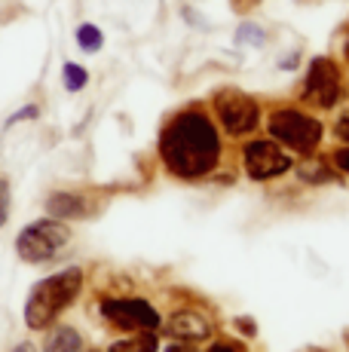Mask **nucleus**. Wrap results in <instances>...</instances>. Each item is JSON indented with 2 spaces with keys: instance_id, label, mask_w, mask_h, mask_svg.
<instances>
[{
  "instance_id": "1",
  "label": "nucleus",
  "mask_w": 349,
  "mask_h": 352,
  "mask_svg": "<svg viewBox=\"0 0 349 352\" xmlns=\"http://www.w3.org/2000/svg\"><path fill=\"white\" fill-rule=\"evenodd\" d=\"M159 157L166 168L178 178H203L221 160L218 129L205 113L184 111L163 129L159 138Z\"/></svg>"
},
{
  "instance_id": "2",
  "label": "nucleus",
  "mask_w": 349,
  "mask_h": 352,
  "mask_svg": "<svg viewBox=\"0 0 349 352\" xmlns=\"http://www.w3.org/2000/svg\"><path fill=\"white\" fill-rule=\"evenodd\" d=\"M80 288H83V273L80 270H62V273L37 282L28 303H25V322H28V328L43 331L46 324H52L65 307H71L77 300Z\"/></svg>"
},
{
  "instance_id": "3",
  "label": "nucleus",
  "mask_w": 349,
  "mask_h": 352,
  "mask_svg": "<svg viewBox=\"0 0 349 352\" xmlns=\"http://www.w3.org/2000/svg\"><path fill=\"white\" fill-rule=\"evenodd\" d=\"M71 242V230L62 224L58 218H43L34 221L31 227H25L16 239V252L22 261L28 263H40V261H49L62 252L65 245Z\"/></svg>"
},
{
  "instance_id": "4",
  "label": "nucleus",
  "mask_w": 349,
  "mask_h": 352,
  "mask_svg": "<svg viewBox=\"0 0 349 352\" xmlns=\"http://www.w3.org/2000/svg\"><path fill=\"white\" fill-rule=\"evenodd\" d=\"M270 135L279 144L291 147L297 153H313L322 141V123L313 117H306L304 111L294 107H282L270 117Z\"/></svg>"
},
{
  "instance_id": "5",
  "label": "nucleus",
  "mask_w": 349,
  "mask_h": 352,
  "mask_svg": "<svg viewBox=\"0 0 349 352\" xmlns=\"http://www.w3.org/2000/svg\"><path fill=\"white\" fill-rule=\"evenodd\" d=\"M214 111H218V120L224 126V132L230 135H248L254 132L258 126V117H260V107L258 101L245 92H236V89H227L214 98Z\"/></svg>"
},
{
  "instance_id": "6",
  "label": "nucleus",
  "mask_w": 349,
  "mask_h": 352,
  "mask_svg": "<svg viewBox=\"0 0 349 352\" xmlns=\"http://www.w3.org/2000/svg\"><path fill=\"white\" fill-rule=\"evenodd\" d=\"M344 96V80L340 71L331 58H315L306 74V86H304V98L313 101L315 107H334Z\"/></svg>"
},
{
  "instance_id": "7",
  "label": "nucleus",
  "mask_w": 349,
  "mask_h": 352,
  "mask_svg": "<svg viewBox=\"0 0 349 352\" xmlns=\"http://www.w3.org/2000/svg\"><path fill=\"white\" fill-rule=\"evenodd\" d=\"M243 162H245L248 178L254 181L279 178V175H285L291 168V160H288V153L282 151L276 141H251L243 153Z\"/></svg>"
},
{
  "instance_id": "8",
  "label": "nucleus",
  "mask_w": 349,
  "mask_h": 352,
  "mask_svg": "<svg viewBox=\"0 0 349 352\" xmlns=\"http://www.w3.org/2000/svg\"><path fill=\"white\" fill-rule=\"evenodd\" d=\"M102 316L123 331H153L159 328V313L144 300H104Z\"/></svg>"
},
{
  "instance_id": "9",
  "label": "nucleus",
  "mask_w": 349,
  "mask_h": 352,
  "mask_svg": "<svg viewBox=\"0 0 349 352\" xmlns=\"http://www.w3.org/2000/svg\"><path fill=\"white\" fill-rule=\"evenodd\" d=\"M46 208L52 218H86L89 214V202L80 193H52L46 199Z\"/></svg>"
},
{
  "instance_id": "10",
  "label": "nucleus",
  "mask_w": 349,
  "mask_h": 352,
  "mask_svg": "<svg viewBox=\"0 0 349 352\" xmlns=\"http://www.w3.org/2000/svg\"><path fill=\"white\" fill-rule=\"evenodd\" d=\"M169 331L178 340H203V337L209 334V324L196 313H174L169 322Z\"/></svg>"
},
{
  "instance_id": "11",
  "label": "nucleus",
  "mask_w": 349,
  "mask_h": 352,
  "mask_svg": "<svg viewBox=\"0 0 349 352\" xmlns=\"http://www.w3.org/2000/svg\"><path fill=\"white\" fill-rule=\"evenodd\" d=\"M80 349H83V340H80V334L74 328H68V324L56 328L43 343V352H80Z\"/></svg>"
},
{
  "instance_id": "12",
  "label": "nucleus",
  "mask_w": 349,
  "mask_h": 352,
  "mask_svg": "<svg viewBox=\"0 0 349 352\" xmlns=\"http://www.w3.org/2000/svg\"><path fill=\"white\" fill-rule=\"evenodd\" d=\"M107 352H157V337L150 331H141L138 337H126V340H117Z\"/></svg>"
},
{
  "instance_id": "13",
  "label": "nucleus",
  "mask_w": 349,
  "mask_h": 352,
  "mask_svg": "<svg viewBox=\"0 0 349 352\" xmlns=\"http://www.w3.org/2000/svg\"><path fill=\"white\" fill-rule=\"evenodd\" d=\"M77 43H80V50H86V52H98L102 50V31H98L95 25H80Z\"/></svg>"
},
{
  "instance_id": "14",
  "label": "nucleus",
  "mask_w": 349,
  "mask_h": 352,
  "mask_svg": "<svg viewBox=\"0 0 349 352\" xmlns=\"http://www.w3.org/2000/svg\"><path fill=\"white\" fill-rule=\"evenodd\" d=\"M86 80H89V74H86L80 65H71V62L65 65V86H68L71 92L83 89V86H86Z\"/></svg>"
},
{
  "instance_id": "15",
  "label": "nucleus",
  "mask_w": 349,
  "mask_h": 352,
  "mask_svg": "<svg viewBox=\"0 0 349 352\" xmlns=\"http://www.w3.org/2000/svg\"><path fill=\"white\" fill-rule=\"evenodd\" d=\"M6 218H10V184L0 178V227L6 224Z\"/></svg>"
},
{
  "instance_id": "16",
  "label": "nucleus",
  "mask_w": 349,
  "mask_h": 352,
  "mask_svg": "<svg viewBox=\"0 0 349 352\" xmlns=\"http://www.w3.org/2000/svg\"><path fill=\"white\" fill-rule=\"evenodd\" d=\"M334 166H337L340 172L349 175V147H346V151H337V153H334Z\"/></svg>"
},
{
  "instance_id": "17",
  "label": "nucleus",
  "mask_w": 349,
  "mask_h": 352,
  "mask_svg": "<svg viewBox=\"0 0 349 352\" xmlns=\"http://www.w3.org/2000/svg\"><path fill=\"white\" fill-rule=\"evenodd\" d=\"M334 132H337L340 141H346V144H349V113H346V117H340V123L334 126Z\"/></svg>"
},
{
  "instance_id": "18",
  "label": "nucleus",
  "mask_w": 349,
  "mask_h": 352,
  "mask_svg": "<svg viewBox=\"0 0 349 352\" xmlns=\"http://www.w3.org/2000/svg\"><path fill=\"white\" fill-rule=\"evenodd\" d=\"M209 352H239V349H233V346H227V343H218V346H212Z\"/></svg>"
},
{
  "instance_id": "19",
  "label": "nucleus",
  "mask_w": 349,
  "mask_h": 352,
  "mask_svg": "<svg viewBox=\"0 0 349 352\" xmlns=\"http://www.w3.org/2000/svg\"><path fill=\"white\" fill-rule=\"evenodd\" d=\"M16 352H34V346H31V343H22V346H19Z\"/></svg>"
},
{
  "instance_id": "20",
  "label": "nucleus",
  "mask_w": 349,
  "mask_h": 352,
  "mask_svg": "<svg viewBox=\"0 0 349 352\" xmlns=\"http://www.w3.org/2000/svg\"><path fill=\"white\" fill-rule=\"evenodd\" d=\"M166 352H190V349H187V346H169Z\"/></svg>"
},
{
  "instance_id": "21",
  "label": "nucleus",
  "mask_w": 349,
  "mask_h": 352,
  "mask_svg": "<svg viewBox=\"0 0 349 352\" xmlns=\"http://www.w3.org/2000/svg\"><path fill=\"white\" fill-rule=\"evenodd\" d=\"M344 56L349 58V40H346V46H344Z\"/></svg>"
}]
</instances>
